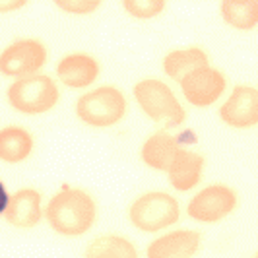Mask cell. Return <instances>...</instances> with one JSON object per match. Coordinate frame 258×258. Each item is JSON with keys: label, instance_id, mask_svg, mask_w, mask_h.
Segmentation results:
<instances>
[{"label": "cell", "instance_id": "2", "mask_svg": "<svg viewBox=\"0 0 258 258\" xmlns=\"http://www.w3.org/2000/svg\"><path fill=\"white\" fill-rule=\"evenodd\" d=\"M6 206H8V192H6L4 184L0 182V214L6 210Z\"/></svg>", "mask_w": 258, "mask_h": 258}, {"label": "cell", "instance_id": "1", "mask_svg": "<svg viewBox=\"0 0 258 258\" xmlns=\"http://www.w3.org/2000/svg\"><path fill=\"white\" fill-rule=\"evenodd\" d=\"M101 111H109V115L120 118L122 111H124V101H122V95L116 93L113 90L105 91V101L101 103V91H95L91 95L82 97L80 101V115L84 120H90L95 122V116H101Z\"/></svg>", "mask_w": 258, "mask_h": 258}]
</instances>
